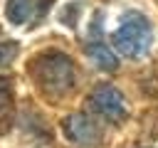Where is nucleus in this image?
Listing matches in <instances>:
<instances>
[{
    "mask_svg": "<svg viewBox=\"0 0 158 148\" xmlns=\"http://www.w3.org/2000/svg\"><path fill=\"white\" fill-rule=\"evenodd\" d=\"M17 42H0V67L10 64L15 57H17Z\"/></svg>",
    "mask_w": 158,
    "mask_h": 148,
    "instance_id": "6e6552de",
    "label": "nucleus"
},
{
    "mask_svg": "<svg viewBox=\"0 0 158 148\" xmlns=\"http://www.w3.org/2000/svg\"><path fill=\"white\" fill-rule=\"evenodd\" d=\"M49 0H7L5 5V17L12 25H27L32 17L42 15L47 10Z\"/></svg>",
    "mask_w": 158,
    "mask_h": 148,
    "instance_id": "39448f33",
    "label": "nucleus"
},
{
    "mask_svg": "<svg viewBox=\"0 0 158 148\" xmlns=\"http://www.w3.org/2000/svg\"><path fill=\"white\" fill-rule=\"evenodd\" d=\"M12 113V84L7 76H0V121H7Z\"/></svg>",
    "mask_w": 158,
    "mask_h": 148,
    "instance_id": "0eeeda50",
    "label": "nucleus"
},
{
    "mask_svg": "<svg viewBox=\"0 0 158 148\" xmlns=\"http://www.w3.org/2000/svg\"><path fill=\"white\" fill-rule=\"evenodd\" d=\"M111 39H114V47L121 57L141 59V57H146V52L153 44V27L143 15L128 12Z\"/></svg>",
    "mask_w": 158,
    "mask_h": 148,
    "instance_id": "f03ea898",
    "label": "nucleus"
},
{
    "mask_svg": "<svg viewBox=\"0 0 158 148\" xmlns=\"http://www.w3.org/2000/svg\"><path fill=\"white\" fill-rule=\"evenodd\" d=\"M35 79H37V86L47 96L62 99L77 84V67L67 54L49 52V54H42L35 62Z\"/></svg>",
    "mask_w": 158,
    "mask_h": 148,
    "instance_id": "f257e3e1",
    "label": "nucleus"
},
{
    "mask_svg": "<svg viewBox=\"0 0 158 148\" xmlns=\"http://www.w3.org/2000/svg\"><path fill=\"white\" fill-rule=\"evenodd\" d=\"M64 136L79 148H96L101 143V128L86 113H69L64 118Z\"/></svg>",
    "mask_w": 158,
    "mask_h": 148,
    "instance_id": "20e7f679",
    "label": "nucleus"
},
{
    "mask_svg": "<svg viewBox=\"0 0 158 148\" xmlns=\"http://www.w3.org/2000/svg\"><path fill=\"white\" fill-rule=\"evenodd\" d=\"M86 57L91 59V64L101 72H114L118 67V57L104 44V42H89L86 44Z\"/></svg>",
    "mask_w": 158,
    "mask_h": 148,
    "instance_id": "423d86ee",
    "label": "nucleus"
},
{
    "mask_svg": "<svg viewBox=\"0 0 158 148\" xmlns=\"http://www.w3.org/2000/svg\"><path fill=\"white\" fill-rule=\"evenodd\" d=\"M89 109L96 116H101L104 121H109V123H121L128 116V104H126L123 94L116 86H111V84H99L91 91Z\"/></svg>",
    "mask_w": 158,
    "mask_h": 148,
    "instance_id": "7ed1b4c3",
    "label": "nucleus"
}]
</instances>
